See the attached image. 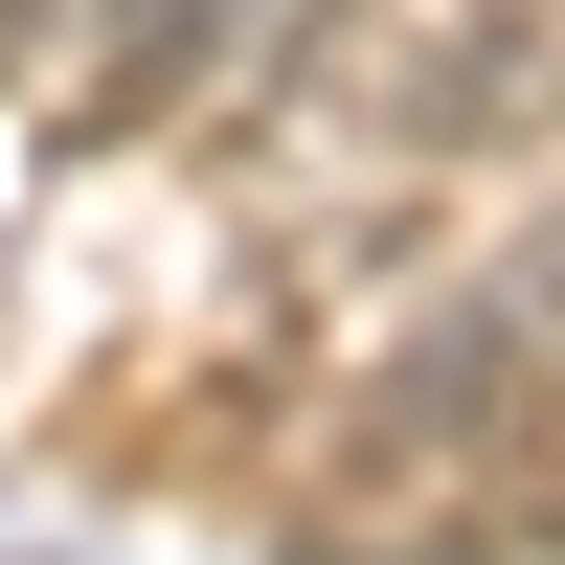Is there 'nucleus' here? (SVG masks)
Masks as SVG:
<instances>
[{
	"label": "nucleus",
	"mask_w": 565,
	"mask_h": 565,
	"mask_svg": "<svg viewBox=\"0 0 565 565\" xmlns=\"http://www.w3.org/2000/svg\"><path fill=\"white\" fill-rule=\"evenodd\" d=\"M498 317H521V340H543V385H565V226H543L521 271H498Z\"/></svg>",
	"instance_id": "f03ea898"
},
{
	"label": "nucleus",
	"mask_w": 565,
	"mask_h": 565,
	"mask_svg": "<svg viewBox=\"0 0 565 565\" xmlns=\"http://www.w3.org/2000/svg\"><path fill=\"white\" fill-rule=\"evenodd\" d=\"M226 23H271V0H114V45H90V136L181 114V90L226 68Z\"/></svg>",
	"instance_id": "f257e3e1"
}]
</instances>
